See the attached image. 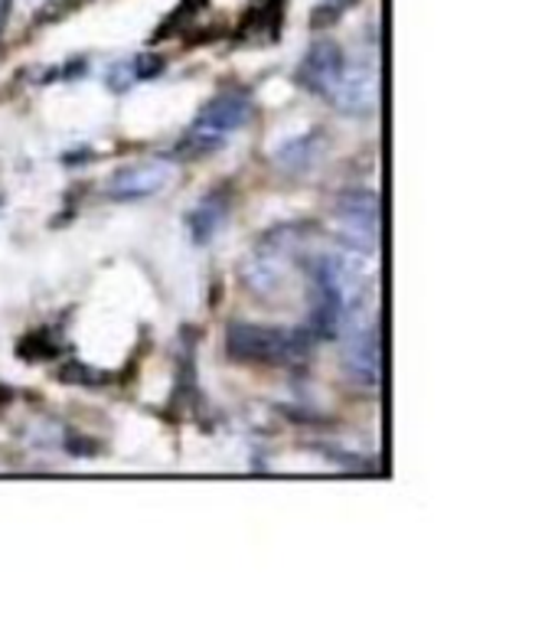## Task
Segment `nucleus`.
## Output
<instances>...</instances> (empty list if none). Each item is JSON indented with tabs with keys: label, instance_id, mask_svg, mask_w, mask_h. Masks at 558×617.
I'll list each match as a JSON object with an SVG mask.
<instances>
[{
	"label": "nucleus",
	"instance_id": "obj_1",
	"mask_svg": "<svg viewBox=\"0 0 558 617\" xmlns=\"http://www.w3.org/2000/svg\"><path fill=\"white\" fill-rule=\"evenodd\" d=\"M252 114H255V102L245 89H225L200 109L193 124L176 141L173 154L183 158V161H193V158H206V154L220 151L225 138L232 131L245 128L252 121Z\"/></svg>",
	"mask_w": 558,
	"mask_h": 617
},
{
	"label": "nucleus",
	"instance_id": "obj_2",
	"mask_svg": "<svg viewBox=\"0 0 558 617\" xmlns=\"http://www.w3.org/2000/svg\"><path fill=\"white\" fill-rule=\"evenodd\" d=\"M311 232V225H275L272 232H265L258 239V245L252 249V255L242 262V281L258 294V297H278L287 287L291 279V265L301 255L304 235Z\"/></svg>",
	"mask_w": 558,
	"mask_h": 617
},
{
	"label": "nucleus",
	"instance_id": "obj_3",
	"mask_svg": "<svg viewBox=\"0 0 558 617\" xmlns=\"http://www.w3.org/2000/svg\"><path fill=\"white\" fill-rule=\"evenodd\" d=\"M311 334L301 331H284L268 324H248V321H232L225 327V353L235 363H255V366H284L311 350Z\"/></svg>",
	"mask_w": 558,
	"mask_h": 617
},
{
	"label": "nucleus",
	"instance_id": "obj_4",
	"mask_svg": "<svg viewBox=\"0 0 558 617\" xmlns=\"http://www.w3.org/2000/svg\"><path fill=\"white\" fill-rule=\"evenodd\" d=\"M336 239L343 249L373 255L379 252V225H383V210H379V193L373 190H346L334 206Z\"/></svg>",
	"mask_w": 558,
	"mask_h": 617
},
{
	"label": "nucleus",
	"instance_id": "obj_5",
	"mask_svg": "<svg viewBox=\"0 0 558 617\" xmlns=\"http://www.w3.org/2000/svg\"><path fill=\"white\" fill-rule=\"evenodd\" d=\"M346 327V350H343V373L346 380L359 386H379L383 380V343H379V327L363 321V304L353 307L343 317Z\"/></svg>",
	"mask_w": 558,
	"mask_h": 617
},
{
	"label": "nucleus",
	"instance_id": "obj_6",
	"mask_svg": "<svg viewBox=\"0 0 558 617\" xmlns=\"http://www.w3.org/2000/svg\"><path fill=\"white\" fill-rule=\"evenodd\" d=\"M343 65H346V53H343V47H339L336 40H331V37H321V40L311 43V50H307L304 59L297 62V69H294V82H297V89L327 99V95L334 92Z\"/></svg>",
	"mask_w": 558,
	"mask_h": 617
},
{
	"label": "nucleus",
	"instance_id": "obj_7",
	"mask_svg": "<svg viewBox=\"0 0 558 617\" xmlns=\"http://www.w3.org/2000/svg\"><path fill=\"white\" fill-rule=\"evenodd\" d=\"M170 183H173V168L168 161H141V164L114 170L105 193L114 203H134V200L158 196Z\"/></svg>",
	"mask_w": 558,
	"mask_h": 617
},
{
	"label": "nucleus",
	"instance_id": "obj_8",
	"mask_svg": "<svg viewBox=\"0 0 558 617\" xmlns=\"http://www.w3.org/2000/svg\"><path fill=\"white\" fill-rule=\"evenodd\" d=\"M336 109L343 114H356V118H366V114L376 112L379 105V79L369 65H343L339 79H336L334 92L327 95Z\"/></svg>",
	"mask_w": 558,
	"mask_h": 617
},
{
	"label": "nucleus",
	"instance_id": "obj_9",
	"mask_svg": "<svg viewBox=\"0 0 558 617\" xmlns=\"http://www.w3.org/2000/svg\"><path fill=\"white\" fill-rule=\"evenodd\" d=\"M225 216H229V196H220V190H213V196L200 200L190 213H186V229L193 245H206L220 229H223Z\"/></svg>",
	"mask_w": 558,
	"mask_h": 617
},
{
	"label": "nucleus",
	"instance_id": "obj_10",
	"mask_svg": "<svg viewBox=\"0 0 558 617\" xmlns=\"http://www.w3.org/2000/svg\"><path fill=\"white\" fill-rule=\"evenodd\" d=\"M324 148H327V134L324 131H307L304 138L287 141L278 154H275V161L284 170H291V173H304V170H311L317 164V158H321Z\"/></svg>",
	"mask_w": 558,
	"mask_h": 617
},
{
	"label": "nucleus",
	"instance_id": "obj_11",
	"mask_svg": "<svg viewBox=\"0 0 558 617\" xmlns=\"http://www.w3.org/2000/svg\"><path fill=\"white\" fill-rule=\"evenodd\" d=\"M206 3H210V0H180V3H176V10H173L168 20L158 27V33H154V43H161V40H170V37L183 33V30H186V23H190V20H196V13H200Z\"/></svg>",
	"mask_w": 558,
	"mask_h": 617
},
{
	"label": "nucleus",
	"instance_id": "obj_12",
	"mask_svg": "<svg viewBox=\"0 0 558 617\" xmlns=\"http://www.w3.org/2000/svg\"><path fill=\"white\" fill-rule=\"evenodd\" d=\"M59 353V340H53L50 331H30L27 337L17 343V356L20 360H30V363H37V360H53Z\"/></svg>",
	"mask_w": 558,
	"mask_h": 617
},
{
	"label": "nucleus",
	"instance_id": "obj_13",
	"mask_svg": "<svg viewBox=\"0 0 558 617\" xmlns=\"http://www.w3.org/2000/svg\"><path fill=\"white\" fill-rule=\"evenodd\" d=\"M59 383H69V386H105L109 383V373L95 370V366H85L79 360H69L62 363L57 373Z\"/></svg>",
	"mask_w": 558,
	"mask_h": 617
},
{
	"label": "nucleus",
	"instance_id": "obj_14",
	"mask_svg": "<svg viewBox=\"0 0 558 617\" xmlns=\"http://www.w3.org/2000/svg\"><path fill=\"white\" fill-rule=\"evenodd\" d=\"M349 3H356V0H327V3H321V7L314 10V17H311V27H314V30L331 27V23H336V20L343 17V10H346Z\"/></svg>",
	"mask_w": 558,
	"mask_h": 617
},
{
	"label": "nucleus",
	"instance_id": "obj_15",
	"mask_svg": "<svg viewBox=\"0 0 558 617\" xmlns=\"http://www.w3.org/2000/svg\"><path fill=\"white\" fill-rule=\"evenodd\" d=\"M164 65H168L164 57H158V53H148V57H138L134 62H131V75H134V79H154V75H158Z\"/></svg>",
	"mask_w": 558,
	"mask_h": 617
},
{
	"label": "nucleus",
	"instance_id": "obj_16",
	"mask_svg": "<svg viewBox=\"0 0 558 617\" xmlns=\"http://www.w3.org/2000/svg\"><path fill=\"white\" fill-rule=\"evenodd\" d=\"M10 3H13V0H0V30H3V23H7V17H10Z\"/></svg>",
	"mask_w": 558,
	"mask_h": 617
},
{
	"label": "nucleus",
	"instance_id": "obj_17",
	"mask_svg": "<svg viewBox=\"0 0 558 617\" xmlns=\"http://www.w3.org/2000/svg\"><path fill=\"white\" fill-rule=\"evenodd\" d=\"M10 390H7V386H0V408H3V405H7V402H10Z\"/></svg>",
	"mask_w": 558,
	"mask_h": 617
}]
</instances>
